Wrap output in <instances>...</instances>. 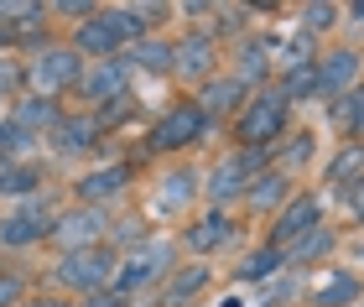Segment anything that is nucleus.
Here are the masks:
<instances>
[{
  "label": "nucleus",
  "mask_w": 364,
  "mask_h": 307,
  "mask_svg": "<svg viewBox=\"0 0 364 307\" xmlns=\"http://www.w3.org/2000/svg\"><path fill=\"white\" fill-rule=\"evenodd\" d=\"M114 271H120L114 250L109 245H89V250L63 255L53 276H58V286H68V292H78V297H99V292L114 286Z\"/></svg>",
  "instance_id": "1"
},
{
  "label": "nucleus",
  "mask_w": 364,
  "mask_h": 307,
  "mask_svg": "<svg viewBox=\"0 0 364 307\" xmlns=\"http://www.w3.org/2000/svg\"><path fill=\"white\" fill-rule=\"evenodd\" d=\"M167 271H177L172 266V245L167 239H146V245H136L120 261V271H114V286L109 292H120V297H136V292H146V286H156Z\"/></svg>",
  "instance_id": "2"
},
{
  "label": "nucleus",
  "mask_w": 364,
  "mask_h": 307,
  "mask_svg": "<svg viewBox=\"0 0 364 307\" xmlns=\"http://www.w3.org/2000/svg\"><path fill=\"white\" fill-rule=\"evenodd\" d=\"M31 84H37L47 99H58L63 89L84 84V53L78 47H42L37 63H31Z\"/></svg>",
  "instance_id": "3"
},
{
  "label": "nucleus",
  "mask_w": 364,
  "mask_h": 307,
  "mask_svg": "<svg viewBox=\"0 0 364 307\" xmlns=\"http://www.w3.org/2000/svg\"><path fill=\"white\" fill-rule=\"evenodd\" d=\"M260 161H266V151H240V156H224L219 167L208 172V203L213 208H224L229 198H240V193H250V183H255V172H260Z\"/></svg>",
  "instance_id": "4"
},
{
  "label": "nucleus",
  "mask_w": 364,
  "mask_h": 307,
  "mask_svg": "<svg viewBox=\"0 0 364 307\" xmlns=\"http://www.w3.org/2000/svg\"><path fill=\"white\" fill-rule=\"evenodd\" d=\"M109 224H105V208H94V203H78V208H68V214H58V224H53V239L63 245V255H73V250H89V245H105V235Z\"/></svg>",
  "instance_id": "5"
},
{
  "label": "nucleus",
  "mask_w": 364,
  "mask_h": 307,
  "mask_svg": "<svg viewBox=\"0 0 364 307\" xmlns=\"http://www.w3.org/2000/svg\"><path fill=\"white\" fill-rule=\"evenodd\" d=\"M281 125H287V99H281V89L276 94H260L255 104H245V115H240V141L245 146H266V141L281 136Z\"/></svg>",
  "instance_id": "6"
},
{
  "label": "nucleus",
  "mask_w": 364,
  "mask_h": 307,
  "mask_svg": "<svg viewBox=\"0 0 364 307\" xmlns=\"http://www.w3.org/2000/svg\"><path fill=\"white\" fill-rule=\"evenodd\" d=\"M130 58H105V63H89V73H84V99L89 104H114V99H125V89H130Z\"/></svg>",
  "instance_id": "7"
},
{
  "label": "nucleus",
  "mask_w": 364,
  "mask_h": 307,
  "mask_svg": "<svg viewBox=\"0 0 364 307\" xmlns=\"http://www.w3.org/2000/svg\"><path fill=\"white\" fill-rule=\"evenodd\" d=\"M53 208H47L42 198H31L21 214H6L0 219V245H11V250H21V245H37V239L53 235Z\"/></svg>",
  "instance_id": "8"
},
{
  "label": "nucleus",
  "mask_w": 364,
  "mask_h": 307,
  "mask_svg": "<svg viewBox=\"0 0 364 307\" xmlns=\"http://www.w3.org/2000/svg\"><path fill=\"white\" fill-rule=\"evenodd\" d=\"M208 131V115H203V104H177L167 120L156 125L151 131V141H146V146L151 151H172V146H193L198 136Z\"/></svg>",
  "instance_id": "9"
},
{
  "label": "nucleus",
  "mask_w": 364,
  "mask_h": 307,
  "mask_svg": "<svg viewBox=\"0 0 364 307\" xmlns=\"http://www.w3.org/2000/svg\"><path fill=\"white\" fill-rule=\"evenodd\" d=\"M318 224H323V203H318V198H307V193H302V198H291V203H287V208L276 214L271 245H276V250H291L296 239H302V235H312Z\"/></svg>",
  "instance_id": "10"
},
{
  "label": "nucleus",
  "mask_w": 364,
  "mask_h": 307,
  "mask_svg": "<svg viewBox=\"0 0 364 307\" xmlns=\"http://www.w3.org/2000/svg\"><path fill=\"white\" fill-rule=\"evenodd\" d=\"M349 89H359V53L338 47V53L318 58V94L323 99H343Z\"/></svg>",
  "instance_id": "11"
},
{
  "label": "nucleus",
  "mask_w": 364,
  "mask_h": 307,
  "mask_svg": "<svg viewBox=\"0 0 364 307\" xmlns=\"http://www.w3.org/2000/svg\"><path fill=\"white\" fill-rule=\"evenodd\" d=\"M130 177H136V167H130V161H114V167H99V172H84L78 177V203H105V198H120V193L130 188Z\"/></svg>",
  "instance_id": "12"
},
{
  "label": "nucleus",
  "mask_w": 364,
  "mask_h": 307,
  "mask_svg": "<svg viewBox=\"0 0 364 307\" xmlns=\"http://www.w3.org/2000/svg\"><path fill=\"white\" fill-rule=\"evenodd\" d=\"M213 63H219V42H213V31H188V37L177 42V73L182 78H208Z\"/></svg>",
  "instance_id": "13"
},
{
  "label": "nucleus",
  "mask_w": 364,
  "mask_h": 307,
  "mask_svg": "<svg viewBox=\"0 0 364 307\" xmlns=\"http://www.w3.org/2000/svg\"><path fill=\"white\" fill-rule=\"evenodd\" d=\"M73 47L84 58H120V31H114V21H109V11H94L84 26H78V37H73Z\"/></svg>",
  "instance_id": "14"
},
{
  "label": "nucleus",
  "mask_w": 364,
  "mask_h": 307,
  "mask_svg": "<svg viewBox=\"0 0 364 307\" xmlns=\"http://www.w3.org/2000/svg\"><path fill=\"white\" fill-rule=\"evenodd\" d=\"M94 141H99V120H89V115H63V125L53 131L58 156H84Z\"/></svg>",
  "instance_id": "15"
},
{
  "label": "nucleus",
  "mask_w": 364,
  "mask_h": 307,
  "mask_svg": "<svg viewBox=\"0 0 364 307\" xmlns=\"http://www.w3.org/2000/svg\"><path fill=\"white\" fill-rule=\"evenodd\" d=\"M203 286H208V266H203V261H198V266H182V271H172V276H167V286H161L156 302H161V307H188Z\"/></svg>",
  "instance_id": "16"
},
{
  "label": "nucleus",
  "mask_w": 364,
  "mask_h": 307,
  "mask_svg": "<svg viewBox=\"0 0 364 307\" xmlns=\"http://www.w3.org/2000/svg\"><path fill=\"white\" fill-rule=\"evenodd\" d=\"M11 120L21 125L26 136H37V131H58V125H63V115H58V104L47 99V94H26V99L16 104V109H11Z\"/></svg>",
  "instance_id": "17"
},
{
  "label": "nucleus",
  "mask_w": 364,
  "mask_h": 307,
  "mask_svg": "<svg viewBox=\"0 0 364 307\" xmlns=\"http://www.w3.org/2000/svg\"><path fill=\"white\" fill-rule=\"evenodd\" d=\"M229 230H235V224H229V214H224V208H213V214H203V219H198V224H193V230L182 235V239H188V250L208 255V250L229 245Z\"/></svg>",
  "instance_id": "18"
},
{
  "label": "nucleus",
  "mask_w": 364,
  "mask_h": 307,
  "mask_svg": "<svg viewBox=\"0 0 364 307\" xmlns=\"http://www.w3.org/2000/svg\"><path fill=\"white\" fill-rule=\"evenodd\" d=\"M359 292H364V281L354 276V271H333V276L312 292V307H354Z\"/></svg>",
  "instance_id": "19"
},
{
  "label": "nucleus",
  "mask_w": 364,
  "mask_h": 307,
  "mask_svg": "<svg viewBox=\"0 0 364 307\" xmlns=\"http://www.w3.org/2000/svg\"><path fill=\"white\" fill-rule=\"evenodd\" d=\"M125 58H130V68H141V73H167V68H177V47H172V42H161V37L136 42Z\"/></svg>",
  "instance_id": "20"
},
{
  "label": "nucleus",
  "mask_w": 364,
  "mask_h": 307,
  "mask_svg": "<svg viewBox=\"0 0 364 307\" xmlns=\"http://www.w3.org/2000/svg\"><path fill=\"white\" fill-rule=\"evenodd\" d=\"M287 188H291V177L287 172H276V167H266V172H255V183H250V208L255 214H266V208H276V203H287Z\"/></svg>",
  "instance_id": "21"
},
{
  "label": "nucleus",
  "mask_w": 364,
  "mask_h": 307,
  "mask_svg": "<svg viewBox=\"0 0 364 307\" xmlns=\"http://www.w3.org/2000/svg\"><path fill=\"white\" fill-rule=\"evenodd\" d=\"M281 266H287V250H276V245H260V250H250V255L240 261V271H235V276H240V281H255V286H260V281H271Z\"/></svg>",
  "instance_id": "22"
},
{
  "label": "nucleus",
  "mask_w": 364,
  "mask_h": 307,
  "mask_svg": "<svg viewBox=\"0 0 364 307\" xmlns=\"http://www.w3.org/2000/svg\"><path fill=\"white\" fill-rule=\"evenodd\" d=\"M328 120H333L343 136H364V84H359V89H349L343 99L328 104Z\"/></svg>",
  "instance_id": "23"
},
{
  "label": "nucleus",
  "mask_w": 364,
  "mask_h": 307,
  "mask_svg": "<svg viewBox=\"0 0 364 307\" xmlns=\"http://www.w3.org/2000/svg\"><path fill=\"white\" fill-rule=\"evenodd\" d=\"M328 250H333V230H328V224H318L312 235H302V239H296V245L287 250V266L302 271V266H312V261H323Z\"/></svg>",
  "instance_id": "24"
},
{
  "label": "nucleus",
  "mask_w": 364,
  "mask_h": 307,
  "mask_svg": "<svg viewBox=\"0 0 364 307\" xmlns=\"http://www.w3.org/2000/svg\"><path fill=\"white\" fill-rule=\"evenodd\" d=\"M240 99H245L240 78H208L203 84V115H224V109H235Z\"/></svg>",
  "instance_id": "25"
},
{
  "label": "nucleus",
  "mask_w": 364,
  "mask_h": 307,
  "mask_svg": "<svg viewBox=\"0 0 364 307\" xmlns=\"http://www.w3.org/2000/svg\"><path fill=\"white\" fill-rule=\"evenodd\" d=\"M31 188H42V167L37 161H0V193H31Z\"/></svg>",
  "instance_id": "26"
},
{
  "label": "nucleus",
  "mask_w": 364,
  "mask_h": 307,
  "mask_svg": "<svg viewBox=\"0 0 364 307\" xmlns=\"http://www.w3.org/2000/svg\"><path fill=\"white\" fill-rule=\"evenodd\" d=\"M359 177H364V146H343L333 156V167H328V183H333L338 193H349Z\"/></svg>",
  "instance_id": "27"
},
{
  "label": "nucleus",
  "mask_w": 364,
  "mask_h": 307,
  "mask_svg": "<svg viewBox=\"0 0 364 307\" xmlns=\"http://www.w3.org/2000/svg\"><path fill=\"white\" fill-rule=\"evenodd\" d=\"M193 183H198V177L177 167L172 177H161V193H156V203H161V208H167V214H182V208H188V203H193Z\"/></svg>",
  "instance_id": "28"
},
{
  "label": "nucleus",
  "mask_w": 364,
  "mask_h": 307,
  "mask_svg": "<svg viewBox=\"0 0 364 307\" xmlns=\"http://www.w3.org/2000/svg\"><path fill=\"white\" fill-rule=\"evenodd\" d=\"M266 58H271V47H266V42H245V47H240V73H235V78H240L245 89L266 78Z\"/></svg>",
  "instance_id": "29"
},
{
  "label": "nucleus",
  "mask_w": 364,
  "mask_h": 307,
  "mask_svg": "<svg viewBox=\"0 0 364 307\" xmlns=\"http://www.w3.org/2000/svg\"><path fill=\"white\" fill-rule=\"evenodd\" d=\"M302 94H318V63L312 68H287L281 73V99H302Z\"/></svg>",
  "instance_id": "30"
},
{
  "label": "nucleus",
  "mask_w": 364,
  "mask_h": 307,
  "mask_svg": "<svg viewBox=\"0 0 364 307\" xmlns=\"http://www.w3.org/2000/svg\"><path fill=\"white\" fill-rule=\"evenodd\" d=\"M296 21H302L307 37H318V31H328V26L338 21V6H328V0H312V6L296 11Z\"/></svg>",
  "instance_id": "31"
},
{
  "label": "nucleus",
  "mask_w": 364,
  "mask_h": 307,
  "mask_svg": "<svg viewBox=\"0 0 364 307\" xmlns=\"http://www.w3.org/2000/svg\"><path fill=\"white\" fill-rule=\"evenodd\" d=\"M26 146H31V136L21 131V125H16V120H0V161H16Z\"/></svg>",
  "instance_id": "32"
},
{
  "label": "nucleus",
  "mask_w": 364,
  "mask_h": 307,
  "mask_svg": "<svg viewBox=\"0 0 364 307\" xmlns=\"http://www.w3.org/2000/svg\"><path fill=\"white\" fill-rule=\"evenodd\" d=\"M281 58H287V68H312V37H307V31H296Z\"/></svg>",
  "instance_id": "33"
},
{
  "label": "nucleus",
  "mask_w": 364,
  "mask_h": 307,
  "mask_svg": "<svg viewBox=\"0 0 364 307\" xmlns=\"http://www.w3.org/2000/svg\"><path fill=\"white\" fill-rule=\"evenodd\" d=\"M213 16H219V31H240L250 11H245V6H213Z\"/></svg>",
  "instance_id": "34"
},
{
  "label": "nucleus",
  "mask_w": 364,
  "mask_h": 307,
  "mask_svg": "<svg viewBox=\"0 0 364 307\" xmlns=\"http://www.w3.org/2000/svg\"><path fill=\"white\" fill-rule=\"evenodd\" d=\"M307 156H312V136H307V131H296V136L287 141V161H296V167H302Z\"/></svg>",
  "instance_id": "35"
},
{
  "label": "nucleus",
  "mask_w": 364,
  "mask_h": 307,
  "mask_svg": "<svg viewBox=\"0 0 364 307\" xmlns=\"http://www.w3.org/2000/svg\"><path fill=\"white\" fill-rule=\"evenodd\" d=\"M21 302V276H0V307H16Z\"/></svg>",
  "instance_id": "36"
},
{
  "label": "nucleus",
  "mask_w": 364,
  "mask_h": 307,
  "mask_svg": "<svg viewBox=\"0 0 364 307\" xmlns=\"http://www.w3.org/2000/svg\"><path fill=\"white\" fill-rule=\"evenodd\" d=\"M21 89V68L16 63H0V94H16Z\"/></svg>",
  "instance_id": "37"
},
{
  "label": "nucleus",
  "mask_w": 364,
  "mask_h": 307,
  "mask_svg": "<svg viewBox=\"0 0 364 307\" xmlns=\"http://www.w3.org/2000/svg\"><path fill=\"white\" fill-rule=\"evenodd\" d=\"M84 307H130V297H120V292H99V297H84Z\"/></svg>",
  "instance_id": "38"
},
{
  "label": "nucleus",
  "mask_w": 364,
  "mask_h": 307,
  "mask_svg": "<svg viewBox=\"0 0 364 307\" xmlns=\"http://www.w3.org/2000/svg\"><path fill=\"white\" fill-rule=\"evenodd\" d=\"M343 198H349V208H354V214L364 219V177H359V183H354L349 193H343Z\"/></svg>",
  "instance_id": "39"
},
{
  "label": "nucleus",
  "mask_w": 364,
  "mask_h": 307,
  "mask_svg": "<svg viewBox=\"0 0 364 307\" xmlns=\"http://www.w3.org/2000/svg\"><path fill=\"white\" fill-rule=\"evenodd\" d=\"M58 11H63V16H94V6H89V0H63Z\"/></svg>",
  "instance_id": "40"
},
{
  "label": "nucleus",
  "mask_w": 364,
  "mask_h": 307,
  "mask_svg": "<svg viewBox=\"0 0 364 307\" xmlns=\"http://www.w3.org/2000/svg\"><path fill=\"white\" fill-rule=\"evenodd\" d=\"M6 42H16V26L6 21V16H0V47H6Z\"/></svg>",
  "instance_id": "41"
},
{
  "label": "nucleus",
  "mask_w": 364,
  "mask_h": 307,
  "mask_svg": "<svg viewBox=\"0 0 364 307\" xmlns=\"http://www.w3.org/2000/svg\"><path fill=\"white\" fill-rule=\"evenodd\" d=\"M349 16H354V21H364V0H354V6H349Z\"/></svg>",
  "instance_id": "42"
},
{
  "label": "nucleus",
  "mask_w": 364,
  "mask_h": 307,
  "mask_svg": "<svg viewBox=\"0 0 364 307\" xmlns=\"http://www.w3.org/2000/svg\"><path fill=\"white\" fill-rule=\"evenodd\" d=\"M31 307H68V302H53V297H42V302H31Z\"/></svg>",
  "instance_id": "43"
},
{
  "label": "nucleus",
  "mask_w": 364,
  "mask_h": 307,
  "mask_svg": "<svg viewBox=\"0 0 364 307\" xmlns=\"http://www.w3.org/2000/svg\"><path fill=\"white\" fill-rule=\"evenodd\" d=\"M224 307H240V302H235V297H229V302H224Z\"/></svg>",
  "instance_id": "44"
}]
</instances>
